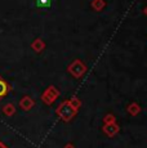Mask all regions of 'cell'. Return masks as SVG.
<instances>
[{"label": "cell", "instance_id": "cell-11", "mask_svg": "<svg viewBox=\"0 0 147 148\" xmlns=\"http://www.w3.org/2000/svg\"><path fill=\"white\" fill-rule=\"evenodd\" d=\"M104 121H111V122H115L114 121V116H112V115H110V116H106V119H104Z\"/></svg>", "mask_w": 147, "mask_h": 148}, {"label": "cell", "instance_id": "cell-12", "mask_svg": "<svg viewBox=\"0 0 147 148\" xmlns=\"http://www.w3.org/2000/svg\"><path fill=\"white\" fill-rule=\"evenodd\" d=\"M0 148H8L7 146H5L4 143H3V142H0Z\"/></svg>", "mask_w": 147, "mask_h": 148}, {"label": "cell", "instance_id": "cell-6", "mask_svg": "<svg viewBox=\"0 0 147 148\" xmlns=\"http://www.w3.org/2000/svg\"><path fill=\"white\" fill-rule=\"evenodd\" d=\"M78 66H79V67H76V62H75V63H74L72 66L70 67V70H71V72H72L75 76H81V75H83V72H84V67L81 66L80 62H79Z\"/></svg>", "mask_w": 147, "mask_h": 148}, {"label": "cell", "instance_id": "cell-2", "mask_svg": "<svg viewBox=\"0 0 147 148\" xmlns=\"http://www.w3.org/2000/svg\"><path fill=\"white\" fill-rule=\"evenodd\" d=\"M57 97H58V92H56L53 88H49L48 90H45V92H44V94H43L41 98H43V101L45 102V103L52 104L53 101H54Z\"/></svg>", "mask_w": 147, "mask_h": 148}, {"label": "cell", "instance_id": "cell-5", "mask_svg": "<svg viewBox=\"0 0 147 148\" xmlns=\"http://www.w3.org/2000/svg\"><path fill=\"white\" fill-rule=\"evenodd\" d=\"M103 132L106 133L107 135L112 136V135H115L119 132V126L115 124V122H110V124H107L106 126L103 127Z\"/></svg>", "mask_w": 147, "mask_h": 148}, {"label": "cell", "instance_id": "cell-8", "mask_svg": "<svg viewBox=\"0 0 147 148\" xmlns=\"http://www.w3.org/2000/svg\"><path fill=\"white\" fill-rule=\"evenodd\" d=\"M50 1L52 0H36V5L39 8H41V9H47V8H49Z\"/></svg>", "mask_w": 147, "mask_h": 148}, {"label": "cell", "instance_id": "cell-4", "mask_svg": "<svg viewBox=\"0 0 147 148\" xmlns=\"http://www.w3.org/2000/svg\"><path fill=\"white\" fill-rule=\"evenodd\" d=\"M10 92V86L8 85V82L4 79L0 77V99H3L4 97L8 95V93Z\"/></svg>", "mask_w": 147, "mask_h": 148}, {"label": "cell", "instance_id": "cell-9", "mask_svg": "<svg viewBox=\"0 0 147 148\" xmlns=\"http://www.w3.org/2000/svg\"><path fill=\"white\" fill-rule=\"evenodd\" d=\"M128 111L132 113V115H135V113L139 112V107H138L135 103H133L132 106H129V107H128Z\"/></svg>", "mask_w": 147, "mask_h": 148}, {"label": "cell", "instance_id": "cell-10", "mask_svg": "<svg viewBox=\"0 0 147 148\" xmlns=\"http://www.w3.org/2000/svg\"><path fill=\"white\" fill-rule=\"evenodd\" d=\"M69 103L71 104V106H72L74 108H75V110H76V108H78L79 106H80V102H79V99H75V98L71 99V101H70Z\"/></svg>", "mask_w": 147, "mask_h": 148}, {"label": "cell", "instance_id": "cell-13", "mask_svg": "<svg viewBox=\"0 0 147 148\" xmlns=\"http://www.w3.org/2000/svg\"><path fill=\"white\" fill-rule=\"evenodd\" d=\"M65 148H74V147L71 146V144H69V146H67V147H65Z\"/></svg>", "mask_w": 147, "mask_h": 148}, {"label": "cell", "instance_id": "cell-3", "mask_svg": "<svg viewBox=\"0 0 147 148\" xmlns=\"http://www.w3.org/2000/svg\"><path fill=\"white\" fill-rule=\"evenodd\" d=\"M34 101L30 98V97H23V98L21 99V102H19V106H21V108L22 110H25V111H29V110H31V108L34 107Z\"/></svg>", "mask_w": 147, "mask_h": 148}, {"label": "cell", "instance_id": "cell-1", "mask_svg": "<svg viewBox=\"0 0 147 148\" xmlns=\"http://www.w3.org/2000/svg\"><path fill=\"white\" fill-rule=\"evenodd\" d=\"M75 111L76 110L69 103V102H65V103H62L61 106H59V108L57 110V113L63 119V120L67 121L75 115Z\"/></svg>", "mask_w": 147, "mask_h": 148}, {"label": "cell", "instance_id": "cell-7", "mask_svg": "<svg viewBox=\"0 0 147 148\" xmlns=\"http://www.w3.org/2000/svg\"><path fill=\"white\" fill-rule=\"evenodd\" d=\"M14 112H16V108H14V106H13L12 103H8V104H5V106L3 107V113H4L5 116H13L14 115Z\"/></svg>", "mask_w": 147, "mask_h": 148}]
</instances>
